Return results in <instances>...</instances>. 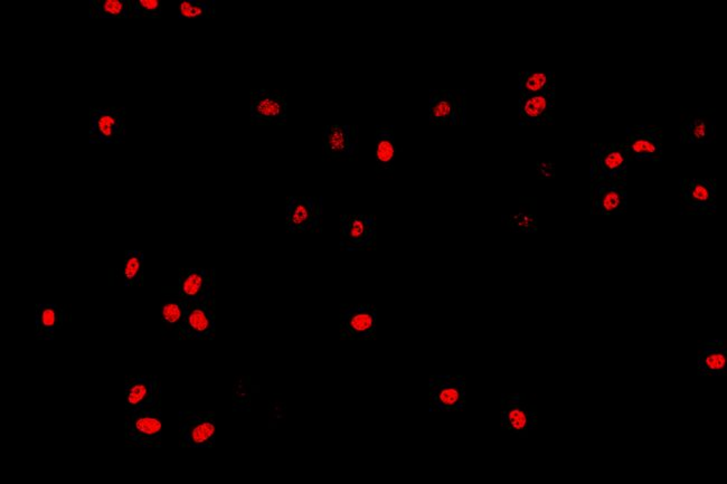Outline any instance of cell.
I'll return each mask as SVG.
<instances>
[{
  "label": "cell",
  "instance_id": "52a82bcc",
  "mask_svg": "<svg viewBox=\"0 0 727 484\" xmlns=\"http://www.w3.org/2000/svg\"><path fill=\"white\" fill-rule=\"evenodd\" d=\"M377 307L374 305L343 307L341 326L343 337L354 340H371L377 331Z\"/></svg>",
  "mask_w": 727,
  "mask_h": 484
},
{
  "label": "cell",
  "instance_id": "f546056e",
  "mask_svg": "<svg viewBox=\"0 0 727 484\" xmlns=\"http://www.w3.org/2000/svg\"><path fill=\"white\" fill-rule=\"evenodd\" d=\"M708 125L705 121L696 120L693 125L692 136L696 141H705L708 138Z\"/></svg>",
  "mask_w": 727,
  "mask_h": 484
},
{
  "label": "cell",
  "instance_id": "8992f818",
  "mask_svg": "<svg viewBox=\"0 0 727 484\" xmlns=\"http://www.w3.org/2000/svg\"><path fill=\"white\" fill-rule=\"evenodd\" d=\"M125 109L90 110L89 140L92 144H120L125 136Z\"/></svg>",
  "mask_w": 727,
  "mask_h": 484
},
{
  "label": "cell",
  "instance_id": "ffe728a7",
  "mask_svg": "<svg viewBox=\"0 0 727 484\" xmlns=\"http://www.w3.org/2000/svg\"><path fill=\"white\" fill-rule=\"evenodd\" d=\"M214 435H215V425L212 421H206V422L194 425L189 431L188 438L193 445L202 446L212 441Z\"/></svg>",
  "mask_w": 727,
  "mask_h": 484
},
{
  "label": "cell",
  "instance_id": "f1b7e54d",
  "mask_svg": "<svg viewBox=\"0 0 727 484\" xmlns=\"http://www.w3.org/2000/svg\"><path fill=\"white\" fill-rule=\"evenodd\" d=\"M626 163V158H624V153L618 150H613L610 153H607V155H603L602 158V166L605 170L607 172H616L619 169L624 166Z\"/></svg>",
  "mask_w": 727,
  "mask_h": 484
},
{
  "label": "cell",
  "instance_id": "6da1fadb",
  "mask_svg": "<svg viewBox=\"0 0 727 484\" xmlns=\"http://www.w3.org/2000/svg\"><path fill=\"white\" fill-rule=\"evenodd\" d=\"M466 381L462 376L434 375L429 379V411L461 412L466 407Z\"/></svg>",
  "mask_w": 727,
  "mask_h": 484
},
{
  "label": "cell",
  "instance_id": "44dd1931",
  "mask_svg": "<svg viewBox=\"0 0 727 484\" xmlns=\"http://www.w3.org/2000/svg\"><path fill=\"white\" fill-rule=\"evenodd\" d=\"M134 17L145 16L149 18H159L163 14V5L159 0H136L132 1Z\"/></svg>",
  "mask_w": 727,
  "mask_h": 484
},
{
  "label": "cell",
  "instance_id": "9c48e42d",
  "mask_svg": "<svg viewBox=\"0 0 727 484\" xmlns=\"http://www.w3.org/2000/svg\"><path fill=\"white\" fill-rule=\"evenodd\" d=\"M360 128L354 125H328L324 130V153L333 159H352L358 151Z\"/></svg>",
  "mask_w": 727,
  "mask_h": 484
},
{
  "label": "cell",
  "instance_id": "e0dca14e",
  "mask_svg": "<svg viewBox=\"0 0 727 484\" xmlns=\"http://www.w3.org/2000/svg\"><path fill=\"white\" fill-rule=\"evenodd\" d=\"M62 310L56 305H42L37 310V321L41 331L45 333H52L55 330L58 329L63 324Z\"/></svg>",
  "mask_w": 727,
  "mask_h": 484
},
{
  "label": "cell",
  "instance_id": "3957f363",
  "mask_svg": "<svg viewBox=\"0 0 727 484\" xmlns=\"http://www.w3.org/2000/svg\"><path fill=\"white\" fill-rule=\"evenodd\" d=\"M500 428L510 435L529 438L537 424L536 406L526 402L524 394L501 396Z\"/></svg>",
  "mask_w": 727,
  "mask_h": 484
},
{
  "label": "cell",
  "instance_id": "30bf717a",
  "mask_svg": "<svg viewBox=\"0 0 727 484\" xmlns=\"http://www.w3.org/2000/svg\"><path fill=\"white\" fill-rule=\"evenodd\" d=\"M396 138L393 125H377L375 129V170L393 174L396 161Z\"/></svg>",
  "mask_w": 727,
  "mask_h": 484
},
{
  "label": "cell",
  "instance_id": "5bb4252c",
  "mask_svg": "<svg viewBox=\"0 0 727 484\" xmlns=\"http://www.w3.org/2000/svg\"><path fill=\"white\" fill-rule=\"evenodd\" d=\"M132 11V1L129 0H91L89 16L91 18H128Z\"/></svg>",
  "mask_w": 727,
  "mask_h": 484
},
{
  "label": "cell",
  "instance_id": "277c9868",
  "mask_svg": "<svg viewBox=\"0 0 727 484\" xmlns=\"http://www.w3.org/2000/svg\"><path fill=\"white\" fill-rule=\"evenodd\" d=\"M322 215V197L290 196L286 207V229L292 233L320 231Z\"/></svg>",
  "mask_w": 727,
  "mask_h": 484
},
{
  "label": "cell",
  "instance_id": "83f0119b",
  "mask_svg": "<svg viewBox=\"0 0 727 484\" xmlns=\"http://www.w3.org/2000/svg\"><path fill=\"white\" fill-rule=\"evenodd\" d=\"M148 393H149V389H148L147 383H144V381L134 383V386L131 387L130 390H129L128 398H127L128 406H130V407L139 406L147 397Z\"/></svg>",
  "mask_w": 727,
  "mask_h": 484
},
{
  "label": "cell",
  "instance_id": "7a4b0ae2",
  "mask_svg": "<svg viewBox=\"0 0 727 484\" xmlns=\"http://www.w3.org/2000/svg\"><path fill=\"white\" fill-rule=\"evenodd\" d=\"M467 103L464 90L438 89L431 90L429 98V121L436 127L466 125Z\"/></svg>",
  "mask_w": 727,
  "mask_h": 484
},
{
  "label": "cell",
  "instance_id": "484cf974",
  "mask_svg": "<svg viewBox=\"0 0 727 484\" xmlns=\"http://www.w3.org/2000/svg\"><path fill=\"white\" fill-rule=\"evenodd\" d=\"M622 197L617 189L609 188L601 196V208L605 212H613L621 206Z\"/></svg>",
  "mask_w": 727,
  "mask_h": 484
},
{
  "label": "cell",
  "instance_id": "603a6c76",
  "mask_svg": "<svg viewBox=\"0 0 727 484\" xmlns=\"http://www.w3.org/2000/svg\"><path fill=\"white\" fill-rule=\"evenodd\" d=\"M163 424L158 419L153 416H139L134 419V431L142 436H155L161 432Z\"/></svg>",
  "mask_w": 727,
  "mask_h": 484
},
{
  "label": "cell",
  "instance_id": "5b68a950",
  "mask_svg": "<svg viewBox=\"0 0 727 484\" xmlns=\"http://www.w3.org/2000/svg\"><path fill=\"white\" fill-rule=\"evenodd\" d=\"M250 117L258 125H286L288 102L278 93L255 89L251 92Z\"/></svg>",
  "mask_w": 727,
  "mask_h": 484
},
{
  "label": "cell",
  "instance_id": "9a60e30c",
  "mask_svg": "<svg viewBox=\"0 0 727 484\" xmlns=\"http://www.w3.org/2000/svg\"><path fill=\"white\" fill-rule=\"evenodd\" d=\"M550 108V98L542 92L535 96L524 98L520 102V115L525 120L531 122H543Z\"/></svg>",
  "mask_w": 727,
  "mask_h": 484
},
{
  "label": "cell",
  "instance_id": "8fae6325",
  "mask_svg": "<svg viewBox=\"0 0 727 484\" xmlns=\"http://www.w3.org/2000/svg\"><path fill=\"white\" fill-rule=\"evenodd\" d=\"M697 370L700 377H723L727 374V349L724 341L707 340L700 345Z\"/></svg>",
  "mask_w": 727,
  "mask_h": 484
},
{
  "label": "cell",
  "instance_id": "4fadbf2b",
  "mask_svg": "<svg viewBox=\"0 0 727 484\" xmlns=\"http://www.w3.org/2000/svg\"><path fill=\"white\" fill-rule=\"evenodd\" d=\"M180 295L191 301H202L212 291V279L205 269H188L180 278Z\"/></svg>",
  "mask_w": 727,
  "mask_h": 484
},
{
  "label": "cell",
  "instance_id": "7c38bea8",
  "mask_svg": "<svg viewBox=\"0 0 727 484\" xmlns=\"http://www.w3.org/2000/svg\"><path fill=\"white\" fill-rule=\"evenodd\" d=\"M180 324L184 333L194 337L210 336L215 329L212 311L199 301L186 302L185 316Z\"/></svg>",
  "mask_w": 727,
  "mask_h": 484
},
{
  "label": "cell",
  "instance_id": "4316f807",
  "mask_svg": "<svg viewBox=\"0 0 727 484\" xmlns=\"http://www.w3.org/2000/svg\"><path fill=\"white\" fill-rule=\"evenodd\" d=\"M631 149L633 153L640 155H656V153L660 151L657 142H655L650 138H639V139L635 140V141L632 142Z\"/></svg>",
  "mask_w": 727,
  "mask_h": 484
},
{
  "label": "cell",
  "instance_id": "4dcf8cb0",
  "mask_svg": "<svg viewBox=\"0 0 727 484\" xmlns=\"http://www.w3.org/2000/svg\"><path fill=\"white\" fill-rule=\"evenodd\" d=\"M537 172L540 178H552L555 174V167L550 161H540L537 163Z\"/></svg>",
  "mask_w": 727,
  "mask_h": 484
},
{
  "label": "cell",
  "instance_id": "2e32d148",
  "mask_svg": "<svg viewBox=\"0 0 727 484\" xmlns=\"http://www.w3.org/2000/svg\"><path fill=\"white\" fill-rule=\"evenodd\" d=\"M215 14V1L182 0L179 3L180 18H210Z\"/></svg>",
  "mask_w": 727,
  "mask_h": 484
},
{
  "label": "cell",
  "instance_id": "ba28073f",
  "mask_svg": "<svg viewBox=\"0 0 727 484\" xmlns=\"http://www.w3.org/2000/svg\"><path fill=\"white\" fill-rule=\"evenodd\" d=\"M341 246L347 250H362L369 248L377 237L374 216L365 214L341 215Z\"/></svg>",
  "mask_w": 727,
  "mask_h": 484
},
{
  "label": "cell",
  "instance_id": "ac0fdd59",
  "mask_svg": "<svg viewBox=\"0 0 727 484\" xmlns=\"http://www.w3.org/2000/svg\"><path fill=\"white\" fill-rule=\"evenodd\" d=\"M507 224L515 231L534 233L537 231L536 212L531 210H518L506 218Z\"/></svg>",
  "mask_w": 727,
  "mask_h": 484
},
{
  "label": "cell",
  "instance_id": "cb8c5ba5",
  "mask_svg": "<svg viewBox=\"0 0 727 484\" xmlns=\"http://www.w3.org/2000/svg\"><path fill=\"white\" fill-rule=\"evenodd\" d=\"M688 196L695 204L711 202L713 198V188L703 180H693L689 186Z\"/></svg>",
  "mask_w": 727,
  "mask_h": 484
},
{
  "label": "cell",
  "instance_id": "d4e9b609",
  "mask_svg": "<svg viewBox=\"0 0 727 484\" xmlns=\"http://www.w3.org/2000/svg\"><path fill=\"white\" fill-rule=\"evenodd\" d=\"M186 302H167L163 307V318L167 324H180L185 316Z\"/></svg>",
  "mask_w": 727,
  "mask_h": 484
},
{
  "label": "cell",
  "instance_id": "7402d4cb",
  "mask_svg": "<svg viewBox=\"0 0 727 484\" xmlns=\"http://www.w3.org/2000/svg\"><path fill=\"white\" fill-rule=\"evenodd\" d=\"M142 269V254L139 250H129L128 257L123 267L125 282L131 283L139 278Z\"/></svg>",
  "mask_w": 727,
  "mask_h": 484
},
{
  "label": "cell",
  "instance_id": "d6986e66",
  "mask_svg": "<svg viewBox=\"0 0 727 484\" xmlns=\"http://www.w3.org/2000/svg\"><path fill=\"white\" fill-rule=\"evenodd\" d=\"M550 83V74L545 72L524 74L521 79V90L527 93L529 96L542 93Z\"/></svg>",
  "mask_w": 727,
  "mask_h": 484
}]
</instances>
